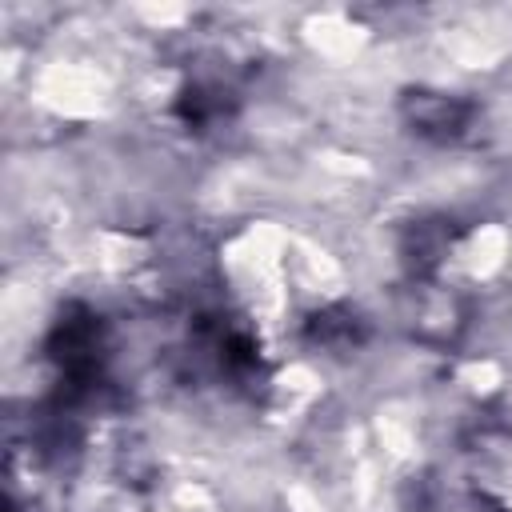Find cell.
Listing matches in <instances>:
<instances>
[{
    "label": "cell",
    "mask_w": 512,
    "mask_h": 512,
    "mask_svg": "<svg viewBox=\"0 0 512 512\" xmlns=\"http://www.w3.org/2000/svg\"><path fill=\"white\" fill-rule=\"evenodd\" d=\"M408 116H412V124H416L420 132L448 140V136H456V132L468 124V104H460V100H452V96H428V92H420V96L408 104Z\"/></svg>",
    "instance_id": "6da1fadb"
}]
</instances>
